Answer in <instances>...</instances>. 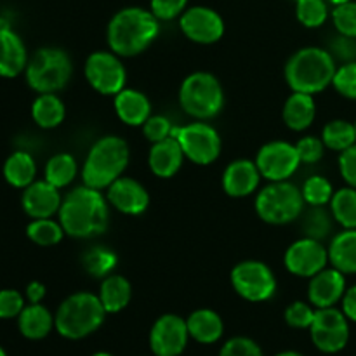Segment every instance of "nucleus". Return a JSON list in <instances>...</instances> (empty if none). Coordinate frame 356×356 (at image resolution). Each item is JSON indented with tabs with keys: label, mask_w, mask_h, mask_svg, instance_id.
I'll return each mask as SVG.
<instances>
[{
	"label": "nucleus",
	"mask_w": 356,
	"mask_h": 356,
	"mask_svg": "<svg viewBox=\"0 0 356 356\" xmlns=\"http://www.w3.org/2000/svg\"><path fill=\"white\" fill-rule=\"evenodd\" d=\"M113 108L118 120L129 127H143L153 115V106L145 92L125 87L113 96Z\"/></svg>",
	"instance_id": "412c9836"
},
{
	"label": "nucleus",
	"mask_w": 356,
	"mask_h": 356,
	"mask_svg": "<svg viewBox=\"0 0 356 356\" xmlns=\"http://www.w3.org/2000/svg\"><path fill=\"white\" fill-rule=\"evenodd\" d=\"M172 136L183 148L186 160L193 162L195 165H212L221 156V136L216 131V127H212L207 122L195 120L186 125L174 127Z\"/></svg>",
	"instance_id": "9d476101"
},
{
	"label": "nucleus",
	"mask_w": 356,
	"mask_h": 356,
	"mask_svg": "<svg viewBox=\"0 0 356 356\" xmlns=\"http://www.w3.org/2000/svg\"><path fill=\"white\" fill-rule=\"evenodd\" d=\"M31 118L40 129H56L65 122L66 106L58 94H38L31 104Z\"/></svg>",
	"instance_id": "c756f323"
},
{
	"label": "nucleus",
	"mask_w": 356,
	"mask_h": 356,
	"mask_svg": "<svg viewBox=\"0 0 356 356\" xmlns=\"http://www.w3.org/2000/svg\"><path fill=\"white\" fill-rule=\"evenodd\" d=\"M282 118L287 129L294 132H305L316 118L315 96L305 92H292L282 108Z\"/></svg>",
	"instance_id": "b1692460"
},
{
	"label": "nucleus",
	"mask_w": 356,
	"mask_h": 356,
	"mask_svg": "<svg viewBox=\"0 0 356 356\" xmlns=\"http://www.w3.org/2000/svg\"><path fill=\"white\" fill-rule=\"evenodd\" d=\"M254 209L257 218L266 225L285 226L301 219L306 202L301 188L291 181H277L257 190Z\"/></svg>",
	"instance_id": "0eeeda50"
},
{
	"label": "nucleus",
	"mask_w": 356,
	"mask_h": 356,
	"mask_svg": "<svg viewBox=\"0 0 356 356\" xmlns=\"http://www.w3.org/2000/svg\"><path fill=\"white\" fill-rule=\"evenodd\" d=\"M350 320L343 309L316 308L309 334L312 341L322 353H339L350 339Z\"/></svg>",
	"instance_id": "f8f14e48"
},
{
	"label": "nucleus",
	"mask_w": 356,
	"mask_h": 356,
	"mask_svg": "<svg viewBox=\"0 0 356 356\" xmlns=\"http://www.w3.org/2000/svg\"><path fill=\"white\" fill-rule=\"evenodd\" d=\"M184 156L183 148L174 136L163 139V141L153 143L148 153V167L153 176L160 179H170L176 176L183 167Z\"/></svg>",
	"instance_id": "4be33fe9"
},
{
	"label": "nucleus",
	"mask_w": 356,
	"mask_h": 356,
	"mask_svg": "<svg viewBox=\"0 0 356 356\" xmlns=\"http://www.w3.org/2000/svg\"><path fill=\"white\" fill-rule=\"evenodd\" d=\"M79 170V162H76L72 153H56L45 163L44 179L49 181L52 186L63 190V188H68L76 179Z\"/></svg>",
	"instance_id": "7c9ffc66"
},
{
	"label": "nucleus",
	"mask_w": 356,
	"mask_h": 356,
	"mask_svg": "<svg viewBox=\"0 0 356 356\" xmlns=\"http://www.w3.org/2000/svg\"><path fill=\"white\" fill-rule=\"evenodd\" d=\"M332 23L337 33L346 35V37L356 38V2L348 0V2L337 3L332 9Z\"/></svg>",
	"instance_id": "58836bf2"
},
{
	"label": "nucleus",
	"mask_w": 356,
	"mask_h": 356,
	"mask_svg": "<svg viewBox=\"0 0 356 356\" xmlns=\"http://www.w3.org/2000/svg\"><path fill=\"white\" fill-rule=\"evenodd\" d=\"M294 2H296V0H294Z\"/></svg>",
	"instance_id": "bf43d9fd"
},
{
	"label": "nucleus",
	"mask_w": 356,
	"mask_h": 356,
	"mask_svg": "<svg viewBox=\"0 0 356 356\" xmlns=\"http://www.w3.org/2000/svg\"><path fill=\"white\" fill-rule=\"evenodd\" d=\"M186 325L191 339L200 344L218 343L225 334V322L221 315L209 308L195 309L186 318Z\"/></svg>",
	"instance_id": "393cba45"
},
{
	"label": "nucleus",
	"mask_w": 356,
	"mask_h": 356,
	"mask_svg": "<svg viewBox=\"0 0 356 356\" xmlns=\"http://www.w3.org/2000/svg\"><path fill=\"white\" fill-rule=\"evenodd\" d=\"M306 207L308 209H305L301 216V228L305 236L322 242L332 233L336 219L327 205H306Z\"/></svg>",
	"instance_id": "2f4dec72"
},
{
	"label": "nucleus",
	"mask_w": 356,
	"mask_h": 356,
	"mask_svg": "<svg viewBox=\"0 0 356 356\" xmlns=\"http://www.w3.org/2000/svg\"><path fill=\"white\" fill-rule=\"evenodd\" d=\"M131 162L127 141L117 134L101 136L87 152L82 163L83 184L106 191L111 183L124 176Z\"/></svg>",
	"instance_id": "20e7f679"
},
{
	"label": "nucleus",
	"mask_w": 356,
	"mask_h": 356,
	"mask_svg": "<svg viewBox=\"0 0 356 356\" xmlns=\"http://www.w3.org/2000/svg\"><path fill=\"white\" fill-rule=\"evenodd\" d=\"M341 305H343V312L348 316V320L356 323V285L346 289V294H344Z\"/></svg>",
	"instance_id": "8fccbe9b"
},
{
	"label": "nucleus",
	"mask_w": 356,
	"mask_h": 356,
	"mask_svg": "<svg viewBox=\"0 0 356 356\" xmlns=\"http://www.w3.org/2000/svg\"><path fill=\"white\" fill-rule=\"evenodd\" d=\"M179 30L193 44L212 45L225 37L226 24L218 10L207 6H193L179 16Z\"/></svg>",
	"instance_id": "4468645a"
},
{
	"label": "nucleus",
	"mask_w": 356,
	"mask_h": 356,
	"mask_svg": "<svg viewBox=\"0 0 356 356\" xmlns=\"http://www.w3.org/2000/svg\"><path fill=\"white\" fill-rule=\"evenodd\" d=\"M9 28H13L10 26V21L7 19V17H0V31L2 30H9Z\"/></svg>",
	"instance_id": "603ef678"
},
{
	"label": "nucleus",
	"mask_w": 356,
	"mask_h": 356,
	"mask_svg": "<svg viewBox=\"0 0 356 356\" xmlns=\"http://www.w3.org/2000/svg\"><path fill=\"white\" fill-rule=\"evenodd\" d=\"M0 356H7V353L2 350V348H0Z\"/></svg>",
	"instance_id": "4d7b16f0"
},
{
	"label": "nucleus",
	"mask_w": 356,
	"mask_h": 356,
	"mask_svg": "<svg viewBox=\"0 0 356 356\" xmlns=\"http://www.w3.org/2000/svg\"><path fill=\"white\" fill-rule=\"evenodd\" d=\"M275 356H305V355L298 353V351H284V353H278V355H275Z\"/></svg>",
	"instance_id": "864d4df0"
},
{
	"label": "nucleus",
	"mask_w": 356,
	"mask_h": 356,
	"mask_svg": "<svg viewBox=\"0 0 356 356\" xmlns=\"http://www.w3.org/2000/svg\"><path fill=\"white\" fill-rule=\"evenodd\" d=\"M330 10L327 0H296V17L305 28L315 30L325 24Z\"/></svg>",
	"instance_id": "e433bc0d"
},
{
	"label": "nucleus",
	"mask_w": 356,
	"mask_h": 356,
	"mask_svg": "<svg viewBox=\"0 0 356 356\" xmlns=\"http://www.w3.org/2000/svg\"><path fill=\"white\" fill-rule=\"evenodd\" d=\"M28 51L23 38L9 28L0 31V76L14 79L26 70Z\"/></svg>",
	"instance_id": "5701e85b"
},
{
	"label": "nucleus",
	"mask_w": 356,
	"mask_h": 356,
	"mask_svg": "<svg viewBox=\"0 0 356 356\" xmlns=\"http://www.w3.org/2000/svg\"><path fill=\"white\" fill-rule=\"evenodd\" d=\"M61 202L63 197L59 188L52 186L45 179L33 181L30 186L24 188L23 197H21L23 211L31 219L54 218V216H58Z\"/></svg>",
	"instance_id": "6ab92c4d"
},
{
	"label": "nucleus",
	"mask_w": 356,
	"mask_h": 356,
	"mask_svg": "<svg viewBox=\"0 0 356 356\" xmlns=\"http://www.w3.org/2000/svg\"><path fill=\"white\" fill-rule=\"evenodd\" d=\"M296 149H298L299 160L301 165H315L325 155V145H323L322 138L316 136H305L296 143Z\"/></svg>",
	"instance_id": "79ce46f5"
},
{
	"label": "nucleus",
	"mask_w": 356,
	"mask_h": 356,
	"mask_svg": "<svg viewBox=\"0 0 356 356\" xmlns=\"http://www.w3.org/2000/svg\"><path fill=\"white\" fill-rule=\"evenodd\" d=\"M337 63L327 49L308 45L289 58L285 63L284 76L292 92L315 94L323 92L332 86Z\"/></svg>",
	"instance_id": "7ed1b4c3"
},
{
	"label": "nucleus",
	"mask_w": 356,
	"mask_h": 356,
	"mask_svg": "<svg viewBox=\"0 0 356 356\" xmlns=\"http://www.w3.org/2000/svg\"><path fill=\"white\" fill-rule=\"evenodd\" d=\"M72 75V58L59 47H40L28 59L24 70L26 83L38 94H58L68 86Z\"/></svg>",
	"instance_id": "6e6552de"
},
{
	"label": "nucleus",
	"mask_w": 356,
	"mask_h": 356,
	"mask_svg": "<svg viewBox=\"0 0 356 356\" xmlns=\"http://www.w3.org/2000/svg\"><path fill=\"white\" fill-rule=\"evenodd\" d=\"M329 3H334V6H337V3H343V2H348V0H327Z\"/></svg>",
	"instance_id": "5fc2aeb1"
},
{
	"label": "nucleus",
	"mask_w": 356,
	"mask_h": 356,
	"mask_svg": "<svg viewBox=\"0 0 356 356\" xmlns=\"http://www.w3.org/2000/svg\"><path fill=\"white\" fill-rule=\"evenodd\" d=\"M301 193L306 205H329L336 191H334L332 183L325 176L313 174L302 183Z\"/></svg>",
	"instance_id": "4c0bfd02"
},
{
	"label": "nucleus",
	"mask_w": 356,
	"mask_h": 356,
	"mask_svg": "<svg viewBox=\"0 0 356 356\" xmlns=\"http://www.w3.org/2000/svg\"><path fill=\"white\" fill-rule=\"evenodd\" d=\"M177 99L188 117L207 122L225 108V89L211 72H193L181 82Z\"/></svg>",
	"instance_id": "423d86ee"
},
{
	"label": "nucleus",
	"mask_w": 356,
	"mask_h": 356,
	"mask_svg": "<svg viewBox=\"0 0 356 356\" xmlns=\"http://www.w3.org/2000/svg\"><path fill=\"white\" fill-rule=\"evenodd\" d=\"M106 198L111 209L125 216H141L149 207V193L138 179L118 177L106 188Z\"/></svg>",
	"instance_id": "f3484780"
},
{
	"label": "nucleus",
	"mask_w": 356,
	"mask_h": 356,
	"mask_svg": "<svg viewBox=\"0 0 356 356\" xmlns=\"http://www.w3.org/2000/svg\"><path fill=\"white\" fill-rule=\"evenodd\" d=\"M3 177L10 186L19 188V190H24L33 181H37L35 179L37 177V162L31 156V153L23 152V149L10 153L3 163Z\"/></svg>",
	"instance_id": "c85d7f7f"
},
{
	"label": "nucleus",
	"mask_w": 356,
	"mask_h": 356,
	"mask_svg": "<svg viewBox=\"0 0 356 356\" xmlns=\"http://www.w3.org/2000/svg\"><path fill=\"white\" fill-rule=\"evenodd\" d=\"M254 162H256L263 179L268 183L289 181L301 165L296 145L289 141L266 143L259 148Z\"/></svg>",
	"instance_id": "ddd939ff"
},
{
	"label": "nucleus",
	"mask_w": 356,
	"mask_h": 356,
	"mask_svg": "<svg viewBox=\"0 0 356 356\" xmlns=\"http://www.w3.org/2000/svg\"><path fill=\"white\" fill-rule=\"evenodd\" d=\"M97 298H99L106 313H120L122 309L127 308L132 299L131 282L124 275H108L101 280Z\"/></svg>",
	"instance_id": "a878e982"
},
{
	"label": "nucleus",
	"mask_w": 356,
	"mask_h": 356,
	"mask_svg": "<svg viewBox=\"0 0 356 356\" xmlns=\"http://www.w3.org/2000/svg\"><path fill=\"white\" fill-rule=\"evenodd\" d=\"M337 225L344 229H356V188H341L334 193L329 204Z\"/></svg>",
	"instance_id": "f704fd0d"
},
{
	"label": "nucleus",
	"mask_w": 356,
	"mask_h": 356,
	"mask_svg": "<svg viewBox=\"0 0 356 356\" xmlns=\"http://www.w3.org/2000/svg\"><path fill=\"white\" fill-rule=\"evenodd\" d=\"M110 207L106 193L82 184L63 197L58 219L66 235L76 240H89L108 229Z\"/></svg>",
	"instance_id": "f257e3e1"
},
{
	"label": "nucleus",
	"mask_w": 356,
	"mask_h": 356,
	"mask_svg": "<svg viewBox=\"0 0 356 356\" xmlns=\"http://www.w3.org/2000/svg\"><path fill=\"white\" fill-rule=\"evenodd\" d=\"M355 129H356V122H355Z\"/></svg>",
	"instance_id": "13d9d810"
},
{
	"label": "nucleus",
	"mask_w": 356,
	"mask_h": 356,
	"mask_svg": "<svg viewBox=\"0 0 356 356\" xmlns=\"http://www.w3.org/2000/svg\"><path fill=\"white\" fill-rule=\"evenodd\" d=\"M339 172L348 186L356 188V145L339 153Z\"/></svg>",
	"instance_id": "09e8293b"
},
{
	"label": "nucleus",
	"mask_w": 356,
	"mask_h": 356,
	"mask_svg": "<svg viewBox=\"0 0 356 356\" xmlns=\"http://www.w3.org/2000/svg\"><path fill=\"white\" fill-rule=\"evenodd\" d=\"M45 285L42 282H30L26 285V299L30 301V305H37V302H42V299L45 298Z\"/></svg>",
	"instance_id": "3c124183"
},
{
	"label": "nucleus",
	"mask_w": 356,
	"mask_h": 356,
	"mask_svg": "<svg viewBox=\"0 0 356 356\" xmlns=\"http://www.w3.org/2000/svg\"><path fill=\"white\" fill-rule=\"evenodd\" d=\"M17 325H19V332L26 339L38 341L47 337L54 329V316L42 302L28 305L17 316Z\"/></svg>",
	"instance_id": "cd10ccee"
},
{
	"label": "nucleus",
	"mask_w": 356,
	"mask_h": 356,
	"mask_svg": "<svg viewBox=\"0 0 356 356\" xmlns=\"http://www.w3.org/2000/svg\"><path fill=\"white\" fill-rule=\"evenodd\" d=\"M329 263L344 275L356 273V229H343L330 240Z\"/></svg>",
	"instance_id": "bb28decb"
},
{
	"label": "nucleus",
	"mask_w": 356,
	"mask_h": 356,
	"mask_svg": "<svg viewBox=\"0 0 356 356\" xmlns=\"http://www.w3.org/2000/svg\"><path fill=\"white\" fill-rule=\"evenodd\" d=\"M329 250L320 240L302 236L292 242L284 254V266L298 278H312L327 268Z\"/></svg>",
	"instance_id": "2eb2a0df"
},
{
	"label": "nucleus",
	"mask_w": 356,
	"mask_h": 356,
	"mask_svg": "<svg viewBox=\"0 0 356 356\" xmlns=\"http://www.w3.org/2000/svg\"><path fill=\"white\" fill-rule=\"evenodd\" d=\"M92 356H113V355H110V353H103V351H101V353H96V355H92Z\"/></svg>",
	"instance_id": "6e6d98bb"
},
{
	"label": "nucleus",
	"mask_w": 356,
	"mask_h": 356,
	"mask_svg": "<svg viewBox=\"0 0 356 356\" xmlns=\"http://www.w3.org/2000/svg\"><path fill=\"white\" fill-rule=\"evenodd\" d=\"M106 315L97 294L75 292L59 305L54 315V329L66 339L79 341L96 332Z\"/></svg>",
	"instance_id": "39448f33"
},
{
	"label": "nucleus",
	"mask_w": 356,
	"mask_h": 356,
	"mask_svg": "<svg viewBox=\"0 0 356 356\" xmlns=\"http://www.w3.org/2000/svg\"><path fill=\"white\" fill-rule=\"evenodd\" d=\"M346 289V275L332 266L323 268L320 273L309 278L308 301L315 308H332L343 301Z\"/></svg>",
	"instance_id": "aec40b11"
},
{
	"label": "nucleus",
	"mask_w": 356,
	"mask_h": 356,
	"mask_svg": "<svg viewBox=\"0 0 356 356\" xmlns=\"http://www.w3.org/2000/svg\"><path fill=\"white\" fill-rule=\"evenodd\" d=\"M190 332L186 320L174 313L159 316L149 330V348L155 356H179L186 348Z\"/></svg>",
	"instance_id": "dca6fc26"
},
{
	"label": "nucleus",
	"mask_w": 356,
	"mask_h": 356,
	"mask_svg": "<svg viewBox=\"0 0 356 356\" xmlns=\"http://www.w3.org/2000/svg\"><path fill=\"white\" fill-rule=\"evenodd\" d=\"M24 309V298L14 289L0 291V318H16Z\"/></svg>",
	"instance_id": "de8ad7c7"
},
{
	"label": "nucleus",
	"mask_w": 356,
	"mask_h": 356,
	"mask_svg": "<svg viewBox=\"0 0 356 356\" xmlns=\"http://www.w3.org/2000/svg\"><path fill=\"white\" fill-rule=\"evenodd\" d=\"M82 268L94 278H101L111 275L117 268L118 257L111 249L104 245H94L82 254Z\"/></svg>",
	"instance_id": "72a5a7b5"
},
{
	"label": "nucleus",
	"mask_w": 356,
	"mask_h": 356,
	"mask_svg": "<svg viewBox=\"0 0 356 356\" xmlns=\"http://www.w3.org/2000/svg\"><path fill=\"white\" fill-rule=\"evenodd\" d=\"M160 21L149 9L124 7L113 14L106 28L110 51L120 58L143 54L159 38Z\"/></svg>",
	"instance_id": "f03ea898"
},
{
	"label": "nucleus",
	"mask_w": 356,
	"mask_h": 356,
	"mask_svg": "<svg viewBox=\"0 0 356 356\" xmlns=\"http://www.w3.org/2000/svg\"><path fill=\"white\" fill-rule=\"evenodd\" d=\"M322 141L325 145L327 149H332V152H344V149L351 148L356 145V129L355 122L343 120V118H336V120H330L323 125L322 129Z\"/></svg>",
	"instance_id": "473e14b6"
},
{
	"label": "nucleus",
	"mask_w": 356,
	"mask_h": 356,
	"mask_svg": "<svg viewBox=\"0 0 356 356\" xmlns=\"http://www.w3.org/2000/svg\"><path fill=\"white\" fill-rule=\"evenodd\" d=\"M332 87L346 99L356 101V61L337 66Z\"/></svg>",
	"instance_id": "a19ab883"
},
{
	"label": "nucleus",
	"mask_w": 356,
	"mask_h": 356,
	"mask_svg": "<svg viewBox=\"0 0 356 356\" xmlns=\"http://www.w3.org/2000/svg\"><path fill=\"white\" fill-rule=\"evenodd\" d=\"M65 229L61 222L54 221L52 218L47 219H31L30 225L26 226V236L38 247H54L61 243L65 238Z\"/></svg>",
	"instance_id": "c9c22d12"
},
{
	"label": "nucleus",
	"mask_w": 356,
	"mask_h": 356,
	"mask_svg": "<svg viewBox=\"0 0 356 356\" xmlns=\"http://www.w3.org/2000/svg\"><path fill=\"white\" fill-rule=\"evenodd\" d=\"M229 282L236 294L249 302H266L277 294L278 282L273 270L257 259H245L235 264Z\"/></svg>",
	"instance_id": "1a4fd4ad"
},
{
	"label": "nucleus",
	"mask_w": 356,
	"mask_h": 356,
	"mask_svg": "<svg viewBox=\"0 0 356 356\" xmlns=\"http://www.w3.org/2000/svg\"><path fill=\"white\" fill-rule=\"evenodd\" d=\"M87 83L101 96H111L127 87V70L113 51H94L83 65Z\"/></svg>",
	"instance_id": "9b49d317"
},
{
	"label": "nucleus",
	"mask_w": 356,
	"mask_h": 356,
	"mask_svg": "<svg viewBox=\"0 0 356 356\" xmlns=\"http://www.w3.org/2000/svg\"><path fill=\"white\" fill-rule=\"evenodd\" d=\"M325 49L332 54L336 63H341V65L356 61V38L353 37L336 33L330 38L329 45Z\"/></svg>",
	"instance_id": "c03bdc74"
},
{
	"label": "nucleus",
	"mask_w": 356,
	"mask_h": 356,
	"mask_svg": "<svg viewBox=\"0 0 356 356\" xmlns=\"http://www.w3.org/2000/svg\"><path fill=\"white\" fill-rule=\"evenodd\" d=\"M188 9V0H149V10L159 21L177 19Z\"/></svg>",
	"instance_id": "49530a36"
},
{
	"label": "nucleus",
	"mask_w": 356,
	"mask_h": 356,
	"mask_svg": "<svg viewBox=\"0 0 356 356\" xmlns=\"http://www.w3.org/2000/svg\"><path fill=\"white\" fill-rule=\"evenodd\" d=\"M174 127H176V125H174L172 122H170V118L165 117V115H152L141 129L146 141H149L153 145V143H159L170 138L174 132Z\"/></svg>",
	"instance_id": "37998d69"
},
{
	"label": "nucleus",
	"mask_w": 356,
	"mask_h": 356,
	"mask_svg": "<svg viewBox=\"0 0 356 356\" xmlns=\"http://www.w3.org/2000/svg\"><path fill=\"white\" fill-rule=\"evenodd\" d=\"M219 356H264L256 341L249 337H233L222 344Z\"/></svg>",
	"instance_id": "a18cd8bd"
},
{
	"label": "nucleus",
	"mask_w": 356,
	"mask_h": 356,
	"mask_svg": "<svg viewBox=\"0 0 356 356\" xmlns=\"http://www.w3.org/2000/svg\"><path fill=\"white\" fill-rule=\"evenodd\" d=\"M259 169L256 162L249 159H236L222 170V190L232 198H245L256 193L261 186Z\"/></svg>",
	"instance_id": "a211bd4d"
},
{
	"label": "nucleus",
	"mask_w": 356,
	"mask_h": 356,
	"mask_svg": "<svg viewBox=\"0 0 356 356\" xmlns=\"http://www.w3.org/2000/svg\"><path fill=\"white\" fill-rule=\"evenodd\" d=\"M316 308L312 302L305 301H294L291 306L285 308L284 318L285 323L292 329H309L315 318Z\"/></svg>",
	"instance_id": "ea45409f"
}]
</instances>
